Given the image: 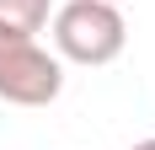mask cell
Returning <instances> with one entry per match:
<instances>
[{"mask_svg":"<svg viewBox=\"0 0 155 150\" xmlns=\"http://www.w3.org/2000/svg\"><path fill=\"white\" fill-rule=\"evenodd\" d=\"M128 150H155V134H150V139H139V145H128Z\"/></svg>","mask_w":155,"mask_h":150,"instance_id":"4","label":"cell"},{"mask_svg":"<svg viewBox=\"0 0 155 150\" xmlns=\"http://www.w3.org/2000/svg\"><path fill=\"white\" fill-rule=\"evenodd\" d=\"M43 32L54 38L59 64H86V70H102L128 48V16L118 0H64L54 5Z\"/></svg>","mask_w":155,"mask_h":150,"instance_id":"1","label":"cell"},{"mask_svg":"<svg viewBox=\"0 0 155 150\" xmlns=\"http://www.w3.org/2000/svg\"><path fill=\"white\" fill-rule=\"evenodd\" d=\"M118 5H123V0H118Z\"/></svg>","mask_w":155,"mask_h":150,"instance_id":"5","label":"cell"},{"mask_svg":"<svg viewBox=\"0 0 155 150\" xmlns=\"http://www.w3.org/2000/svg\"><path fill=\"white\" fill-rule=\"evenodd\" d=\"M64 97V64L43 38L0 27V102L5 107H48Z\"/></svg>","mask_w":155,"mask_h":150,"instance_id":"2","label":"cell"},{"mask_svg":"<svg viewBox=\"0 0 155 150\" xmlns=\"http://www.w3.org/2000/svg\"><path fill=\"white\" fill-rule=\"evenodd\" d=\"M48 16H54V0H0V27L5 32L38 38V32L48 27Z\"/></svg>","mask_w":155,"mask_h":150,"instance_id":"3","label":"cell"}]
</instances>
